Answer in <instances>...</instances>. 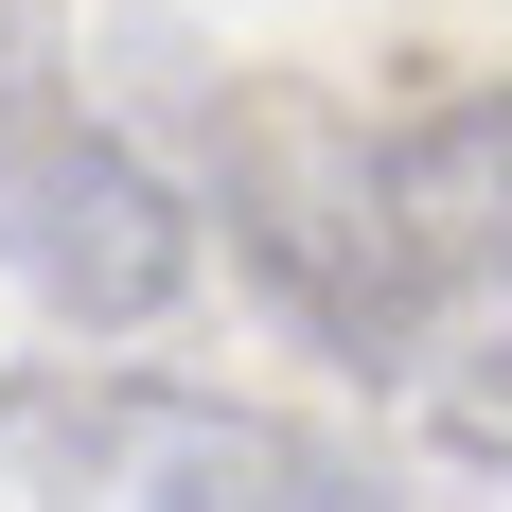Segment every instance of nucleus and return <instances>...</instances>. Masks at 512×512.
<instances>
[{
    "label": "nucleus",
    "instance_id": "nucleus-1",
    "mask_svg": "<svg viewBox=\"0 0 512 512\" xmlns=\"http://www.w3.org/2000/svg\"><path fill=\"white\" fill-rule=\"evenodd\" d=\"M0 512H389L354 442L159 371H36L0 389Z\"/></svg>",
    "mask_w": 512,
    "mask_h": 512
},
{
    "label": "nucleus",
    "instance_id": "nucleus-2",
    "mask_svg": "<svg viewBox=\"0 0 512 512\" xmlns=\"http://www.w3.org/2000/svg\"><path fill=\"white\" fill-rule=\"evenodd\" d=\"M212 195H230L248 283L301 318L318 354H354V371L407 389V195H389V124L248 71L212 106Z\"/></svg>",
    "mask_w": 512,
    "mask_h": 512
},
{
    "label": "nucleus",
    "instance_id": "nucleus-3",
    "mask_svg": "<svg viewBox=\"0 0 512 512\" xmlns=\"http://www.w3.org/2000/svg\"><path fill=\"white\" fill-rule=\"evenodd\" d=\"M389 195H407V407L512 460V89L389 106Z\"/></svg>",
    "mask_w": 512,
    "mask_h": 512
},
{
    "label": "nucleus",
    "instance_id": "nucleus-4",
    "mask_svg": "<svg viewBox=\"0 0 512 512\" xmlns=\"http://www.w3.org/2000/svg\"><path fill=\"white\" fill-rule=\"evenodd\" d=\"M0 283H36L89 336H124V318H159L195 283V212L159 195V159L124 124H89L53 71L0 89Z\"/></svg>",
    "mask_w": 512,
    "mask_h": 512
}]
</instances>
